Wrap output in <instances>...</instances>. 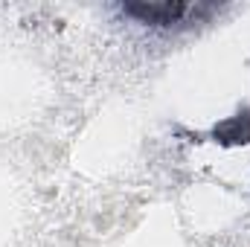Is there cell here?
Segmentation results:
<instances>
[{"label":"cell","mask_w":250,"mask_h":247,"mask_svg":"<svg viewBox=\"0 0 250 247\" xmlns=\"http://www.w3.org/2000/svg\"><path fill=\"white\" fill-rule=\"evenodd\" d=\"M123 12L128 18H137L140 23H151V26H172V23H184L192 15L198 18V12H209V6H198V3H181V0H163V3H125Z\"/></svg>","instance_id":"6da1fadb"},{"label":"cell","mask_w":250,"mask_h":247,"mask_svg":"<svg viewBox=\"0 0 250 247\" xmlns=\"http://www.w3.org/2000/svg\"><path fill=\"white\" fill-rule=\"evenodd\" d=\"M212 137H215V143H224V145L250 143V111H242V114L224 120L221 125H215Z\"/></svg>","instance_id":"7a4b0ae2"}]
</instances>
